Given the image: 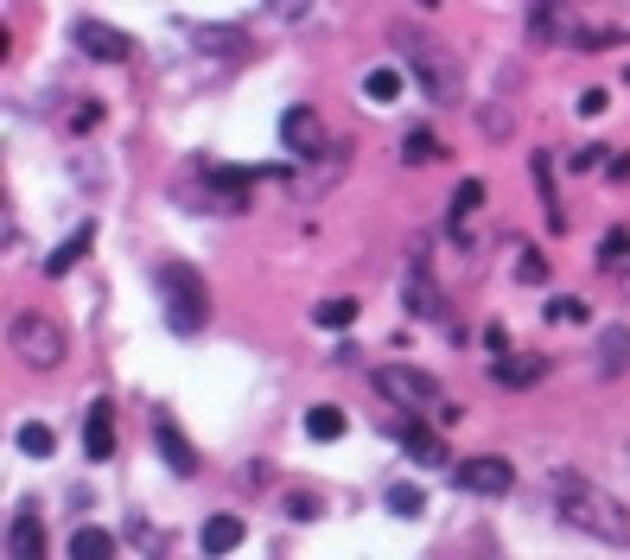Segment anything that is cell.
Masks as SVG:
<instances>
[{"label": "cell", "instance_id": "1", "mask_svg": "<svg viewBox=\"0 0 630 560\" xmlns=\"http://www.w3.org/2000/svg\"><path fill=\"white\" fill-rule=\"evenodd\" d=\"M554 497H560V522L580 529L592 541H611V548H630V510L611 490L573 478V471H554Z\"/></svg>", "mask_w": 630, "mask_h": 560}, {"label": "cell", "instance_id": "2", "mask_svg": "<svg viewBox=\"0 0 630 560\" xmlns=\"http://www.w3.org/2000/svg\"><path fill=\"white\" fill-rule=\"evenodd\" d=\"M401 58H408V77L420 83L427 102H440V109H459L465 102V77H459V64H452V51H440L433 39H420V32H401Z\"/></svg>", "mask_w": 630, "mask_h": 560}, {"label": "cell", "instance_id": "3", "mask_svg": "<svg viewBox=\"0 0 630 560\" xmlns=\"http://www.w3.org/2000/svg\"><path fill=\"white\" fill-rule=\"evenodd\" d=\"M153 287H160V300H166V325L172 331H204L210 287L198 280V268H185V261H160V268H153Z\"/></svg>", "mask_w": 630, "mask_h": 560}, {"label": "cell", "instance_id": "4", "mask_svg": "<svg viewBox=\"0 0 630 560\" xmlns=\"http://www.w3.org/2000/svg\"><path fill=\"white\" fill-rule=\"evenodd\" d=\"M7 350L26 363V370H58L70 357V331L58 319H45V312H20V319L7 325Z\"/></svg>", "mask_w": 630, "mask_h": 560}, {"label": "cell", "instance_id": "5", "mask_svg": "<svg viewBox=\"0 0 630 560\" xmlns=\"http://www.w3.org/2000/svg\"><path fill=\"white\" fill-rule=\"evenodd\" d=\"M529 39L535 45H573V51H586V45H611L618 32L580 26V20H573V0H535V7H529Z\"/></svg>", "mask_w": 630, "mask_h": 560}, {"label": "cell", "instance_id": "6", "mask_svg": "<svg viewBox=\"0 0 630 560\" xmlns=\"http://www.w3.org/2000/svg\"><path fill=\"white\" fill-rule=\"evenodd\" d=\"M376 395L395 401V408H408V414L440 408V382H433L427 370H414V363H382V370H376Z\"/></svg>", "mask_w": 630, "mask_h": 560}, {"label": "cell", "instance_id": "7", "mask_svg": "<svg viewBox=\"0 0 630 560\" xmlns=\"http://www.w3.org/2000/svg\"><path fill=\"white\" fill-rule=\"evenodd\" d=\"M280 147H287L293 160H325V153H331V128H325V115L312 109V102H293V109L280 115Z\"/></svg>", "mask_w": 630, "mask_h": 560}, {"label": "cell", "instance_id": "8", "mask_svg": "<svg viewBox=\"0 0 630 560\" xmlns=\"http://www.w3.org/2000/svg\"><path fill=\"white\" fill-rule=\"evenodd\" d=\"M452 478H459V490H471V497H510V490H516V471H510V459H497V452L459 459V465H452Z\"/></svg>", "mask_w": 630, "mask_h": 560}, {"label": "cell", "instance_id": "9", "mask_svg": "<svg viewBox=\"0 0 630 560\" xmlns=\"http://www.w3.org/2000/svg\"><path fill=\"white\" fill-rule=\"evenodd\" d=\"M77 45L90 51L96 64H128L134 51H140V45L128 39V32H121V26H109V20H77Z\"/></svg>", "mask_w": 630, "mask_h": 560}, {"label": "cell", "instance_id": "10", "mask_svg": "<svg viewBox=\"0 0 630 560\" xmlns=\"http://www.w3.org/2000/svg\"><path fill=\"white\" fill-rule=\"evenodd\" d=\"M401 293H408V312H414V319H440V287L427 280V255H420V242H414V255H408Z\"/></svg>", "mask_w": 630, "mask_h": 560}, {"label": "cell", "instance_id": "11", "mask_svg": "<svg viewBox=\"0 0 630 560\" xmlns=\"http://www.w3.org/2000/svg\"><path fill=\"white\" fill-rule=\"evenodd\" d=\"M395 440H401V452H408V459H414L420 471H440V465H446V440L427 427V420H401V427H395Z\"/></svg>", "mask_w": 630, "mask_h": 560}, {"label": "cell", "instance_id": "12", "mask_svg": "<svg viewBox=\"0 0 630 560\" xmlns=\"http://www.w3.org/2000/svg\"><path fill=\"white\" fill-rule=\"evenodd\" d=\"M478 210H484V179H465L459 191H452V204H446V236L471 249V242H478L471 236V217H478Z\"/></svg>", "mask_w": 630, "mask_h": 560}, {"label": "cell", "instance_id": "13", "mask_svg": "<svg viewBox=\"0 0 630 560\" xmlns=\"http://www.w3.org/2000/svg\"><path fill=\"white\" fill-rule=\"evenodd\" d=\"M7 560H45V529L32 516V503H20L7 516Z\"/></svg>", "mask_w": 630, "mask_h": 560}, {"label": "cell", "instance_id": "14", "mask_svg": "<svg viewBox=\"0 0 630 560\" xmlns=\"http://www.w3.org/2000/svg\"><path fill=\"white\" fill-rule=\"evenodd\" d=\"M490 376H497L503 389H535V382L548 376V357H529V350H503V357H490Z\"/></svg>", "mask_w": 630, "mask_h": 560}, {"label": "cell", "instance_id": "15", "mask_svg": "<svg viewBox=\"0 0 630 560\" xmlns=\"http://www.w3.org/2000/svg\"><path fill=\"white\" fill-rule=\"evenodd\" d=\"M592 370L599 376L630 370V325H599V338H592Z\"/></svg>", "mask_w": 630, "mask_h": 560}, {"label": "cell", "instance_id": "16", "mask_svg": "<svg viewBox=\"0 0 630 560\" xmlns=\"http://www.w3.org/2000/svg\"><path fill=\"white\" fill-rule=\"evenodd\" d=\"M83 452L96 465L115 459V401H90V414H83Z\"/></svg>", "mask_w": 630, "mask_h": 560}, {"label": "cell", "instance_id": "17", "mask_svg": "<svg viewBox=\"0 0 630 560\" xmlns=\"http://www.w3.org/2000/svg\"><path fill=\"white\" fill-rule=\"evenodd\" d=\"M153 440H160L166 465L179 471V478H191V471H198V452H191V440H185L179 427H172V414H153Z\"/></svg>", "mask_w": 630, "mask_h": 560}, {"label": "cell", "instance_id": "18", "mask_svg": "<svg viewBox=\"0 0 630 560\" xmlns=\"http://www.w3.org/2000/svg\"><path fill=\"white\" fill-rule=\"evenodd\" d=\"M191 45H198L204 58H242V51H249V32L242 26H191Z\"/></svg>", "mask_w": 630, "mask_h": 560}, {"label": "cell", "instance_id": "19", "mask_svg": "<svg viewBox=\"0 0 630 560\" xmlns=\"http://www.w3.org/2000/svg\"><path fill=\"white\" fill-rule=\"evenodd\" d=\"M90 242H96V223H77V230H70V236L58 242V249L45 255V274H51V280H64V274L77 268L83 255H90Z\"/></svg>", "mask_w": 630, "mask_h": 560}, {"label": "cell", "instance_id": "20", "mask_svg": "<svg viewBox=\"0 0 630 560\" xmlns=\"http://www.w3.org/2000/svg\"><path fill=\"white\" fill-rule=\"evenodd\" d=\"M242 535H249V529H242V516H230V510H223V516H210V522H204L198 548H204L210 560H223V554H236V548H242Z\"/></svg>", "mask_w": 630, "mask_h": 560}, {"label": "cell", "instance_id": "21", "mask_svg": "<svg viewBox=\"0 0 630 560\" xmlns=\"http://www.w3.org/2000/svg\"><path fill=\"white\" fill-rule=\"evenodd\" d=\"M70 560H115V535H109V529H96V522L70 529Z\"/></svg>", "mask_w": 630, "mask_h": 560}, {"label": "cell", "instance_id": "22", "mask_svg": "<svg viewBox=\"0 0 630 560\" xmlns=\"http://www.w3.org/2000/svg\"><path fill=\"white\" fill-rule=\"evenodd\" d=\"M401 160H408V166H433V160H446V140L433 128H408V134H401Z\"/></svg>", "mask_w": 630, "mask_h": 560}, {"label": "cell", "instance_id": "23", "mask_svg": "<svg viewBox=\"0 0 630 560\" xmlns=\"http://www.w3.org/2000/svg\"><path fill=\"white\" fill-rule=\"evenodd\" d=\"M395 96H401V70H389V64L363 70V102H376V109H389Z\"/></svg>", "mask_w": 630, "mask_h": 560}, {"label": "cell", "instance_id": "24", "mask_svg": "<svg viewBox=\"0 0 630 560\" xmlns=\"http://www.w3.org/2000/svg\"><path fill=\"white\" fill-rule=\"evenodd\" d=\"M599 268L605 274H630V230H605L599 236Z\"/></svg>", "mask_w": 630, "mask_h": 560}, {"label": "cell", "instance_id": "25", "mask_svg": "<svg viewBox=\"0 0 630 560\" xmlns=\"http://www.w3.org/2000/svg\"><path fill=\"white\" fill-rule=\"evenodd\" d=\"M13 446H20L26 459H51V446H58V433H51L45 420H26V427L13 433Z\"/></svg>", "mask_w": 630, "mask_h": 560}, {"label": "cell", "instance_id": "26", "mask_svg": "<svg viewBox=\"0 0 630 560\" xmlns=\"http://www.w3.org/2000/svg\"><path fill=\"white\" fill-rule=\"evenodd\" d=\"M338 433H344V408H325V401L306 408V440H338Z\"/></svg>", "mask_w": 630, "mask_h": 560}, {"label": "cell", "instance_id": "27", "mask_svg": "<svg viewBox=\"0 0 630 560\" xmlns=\"http://www.w3.org/2000/svg\"><path fill=\"white\" fill-rule=\"evenodd\" d=\"M350 319H357V300H319L312 306V325L319 331H344Z\"/></svg>", "mask_w": 630, "mask_h": 560}, {"label": "cell", "instance_id": "28", "mask_svg": "<svg viewBox=\"0 0 630 560\" xmlns=\"http://www.w3.org/2000/svg\"><path fill=\"white\" fill-rule=\"evenodd\" d=\"M280 510H287L293 522H312V516L325 510V497H319V490H287V497H280Z\"/></svg>", "mask_w": 630, "mask_h": 560}, {"label": "cell", "instance_id": "29", "mask_svg": "<svg viewBox=\"0 0 630 560\" xmlns=\"http://www.w3.org/2000/svg\"><path fill=\"white\" fill-rule=\"evenodd\" d=\"M548 319H554V325H586V300H573V293H554V300H548Z\"/></svg>", "mask_w": 630, "mask_h": 560}, {"label": "cell", "instance_id": "30", "mask_svg": "<svg viewBox=\"0 0 630 560\" xmlns=\"http://www.w3.org/2000/svg\"><path fill=\"white\" fill-rule=\"evenodd\" d=\"M389 510L395 516H420V510H427V497H420L414 484H389Z\"/></svg>", "mask_w": 630, "mask_h": 560}, {"label": "cell", "instance_id": "31", "mask_svg": "<svg viewBox=\"0 0 630 560\" xmlns=\"http://www.w3.org/2000/svg\"><path fill=\"white\" fill-rule=\"evenodd\" d=\"M605 153H611V147H580V153H567V172H605Z\"/></svg>", "mask_w": 630, "mask_h": 560}, {"label": "cell", "instance_id": "32", "mask_svg": "<svg viewBox=\"0 0 630 560\" xmlns=\"http://www.w3.org/2000/svg\"><path fill=\"white\" fill-rule=\"evenodd\" d=\"M516 280H522V287H541V280H548V261H541V255H522V261H516Z\"/></svg>", "mask_w": 630, "mask_h": 560}, {"label": "cell", "instance_id": "33", "mask_svg": "<svg viewBox=\"0 0 630 560\" xmlns=\"http://www.w3.org/2000/svg\"><path fill=\"white\" fill-rule=\"evenodd\" d=\"M96 121H102V109H96V102H83V109H70V134H90Z\"/></svg>", "mask_w": 630, "mask_h": 560}, {"label": "cell", "instance_id": "34", "mask_svg": "<svg viewBox=\"0 0 630 560\" xmlns=\"http://www.w3.org/2000/svg\"><path fill=\"white\" fill-rule=\"evenodd\" d=\"M573 109H580V115H605L611 96H605V90H580V102H573Z\"/></svg>", "mask_w": 630, "mask_h": 560}, {"label": "cell", "instance_id": "35", "mask_svg": "<svg viewBox=\"0 0 630 560\" xmlns=\"http://www.w3.org/2000/svg\"><path fill=\"white\" fill-rule=\"evenodd\" d=\"M529 172H535V179H541V191H548V179H554V166H548V153H535V166H529ZM548 198H554V191H548ZM548 223H560V204H554V217H548Z\"/></svg>", "mask_w": 630, "mask_h": 560}, {"label": "cell", "instance_id": "36", "mask_svg": "<svg viewBox=\"0 0 630 560\" xmlns=\"http://www.w3.org/2000/svg\"><path fill=\"white\" fill-rule=\"evenodd\" d=\"M274 20H306V0H268Z\"/></svg>", "mask_w": 630, "mask_h": 560}, {"label": "cell", "instance_id": "37", "mask_svg": "<svg viewBox=\"0 0 630 560\" xmlns=\"http://www.w3.org/2000/svg\"><path fill=\"white\" fill-rule=\"evenodd\" d=\"M605 172H611V179H630V153H618V147H611V160H605Z\"/></svg>", "mask_w": 630, "mask_h": 560}, {"label": "cell", "instance_id": "38", "mask_svg": "<svg viewBox=\"0 0 630 560\" xmlns=\"http://www.w3.org/2000/svg\"><path fill=\"white\" fill-rule=\"evenodd\" d=\"M624 83H630V70H624Z\"/></svg>", "mask_w": 630, "mask_h": 560}]
</instances>
